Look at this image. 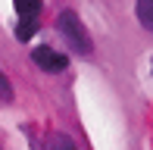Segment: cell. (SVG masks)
<instances>
[{"label": "cell", "mask_w": 153, "mask_h": 150, "mask_svg": "<svg viewBox=\"0 0 153 150\" xmlns=\"http://www.w3.org/2000/svg\"><path fill=\"white\" fill-rule=\"evenodd\" d=\"M56 28H59V35L66 38V44L72 47V50L78 53V56H91L94 44H91V35H88V28L81 25L78 13L62 10V13H59V19H56Z\"/></svg>", "instance_id": "6da1fadb"}, {"label": "cell", "mask_w": 153, "mask_h": 150, "mask_svg": "<svg viewBox=\"0 0 153 150\" xmlns=\"http://www.w3.org/2000/svg\"><path fill=\"white\" fill-rule=\"evenodd\" d=\"M34 31H38V22H34V19H19V25H16V38L19 41H28Z\"/></svg>", "instance_id": "8992f818"}, {"label": "cell", "mask_w": 153, "mask_h": 150, "mask_svg": "<svg viewBox=\"0 0 153 150\" xmlns=\"http://www.w3.org/2000/svg\"><path fill=\"white\" fill-rule=\"evenodd\" d=\"M134 16L147 31H153V0H137L134 3Z\"/></svg>", "instance_id": "277c9868"}, {"label": "cell", "mask_w": 153, "mask_h": 150, "mask_svg": "<svg viewBox=\"0 0 153 150\" xmlns=\"http://www.w3.org/2000/svg\"><path fill=\"white\" fill-rule=\"evenodd\" d=\"M44 150H78V144L72 141V134H62V131H50L44 138Z\"/></svg>", "instance_id": "3957f363"}, {"label": "cell", "mask_w": 153, "mask_h": 150, "mask_svg": "<svg viewBox=\"0 0 153 150\" xmlns=\"http://www.w3.org/2000/svg\"><path fill=\"white\" fill-rule=\"evenodd\" d=\"M31 59H34V66L38 69H44V72H66V66H69V56L66 53H59V50H53V47H34L31 50Z\"/></svg>", "instance_id": "7a4b0ae2"}, {"label": "cell", "mask_w": 153, "mask_h": 150, "mask_svg": "<svg viewBox=\"0 0 153 150\" xmlns=\"http://www.w3.org/2000/svg\"><path fill=\"white\" fill-rule=\"evenodd\" d=\"M13 6H16L19 19H34L41 13V0H13Z\"/></svg>", "instance_id": "5b68a950"}, {"label": "cell", "mask_w": 153, "mask_h": 150, "mask_svg": "<svg viewBox=\"0 0 153 150\" xmlns=\"http://www.w3.org/2000/svg\"><path fill=\"white\" fill-rule=\"evenodd\" d=\"M13 103V85L3 72H0V106H10Z\"/></svg>", "instance_id": "52a82bcc"}]
</instances>
